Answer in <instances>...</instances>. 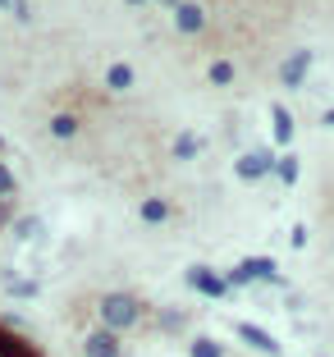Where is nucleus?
Returning a JSON list of instances; mask_svg holds the SVG:
<instances>
[{
  "label": "nucleus",
  "mask_w": 334,
  "mask_h": 357,
  "mask_svg": "<svg viewBox=\"0 0 334 357\" xmlns=\"http://www.w3.org/2000/svg\"><path fill=\"white\" fill-rule=\"evenodd\" d=\"M96 312H101V330H110V335H119V330H133L137 321H142V303H137L133 294H124V289H115V294H101Z\"/></svg>",
  "instance_id": "obj_1"
},
{
  "label": "nucleus",
  "mask_w": 334,
  "mask_h": 357,
  "mask_svg": "<svg viewBox=\"0 0 334 357\" xmlns=\"http://www.w3.org/2000/svg\"><path fill=\"white\" fill-rule=\"evenodd\" d=\"M271 169H275V156H271L266 147H261V151H248V156L234 160V174H238L243 183H257V178H266Z\"/></svg>",
  "instance_id": "obj_2"
},
{
  "label": "nucleus",
  "mask_w": 334,
  "mask_h": 357,
  "mask_svg": "<svg viewBox=\"0 0 334 357\" xmlns=\"http://www.w3.org/2000/svg\"><path fill=\"white\" fill-rule=\"evenodd\" d=\"M188 284L197 289L202 298H225V294H229V284H225V275H215L211 266H188Z\"/></svg>",
  "instance_id": "obj_3"
},
{
  "label": "nucleus",
  "mask_w": 334,
  "mask_h": 357,
  "mask_svg": "<svg viewBox=\"0 0 334 357\" xmlns=\"http://www.w3.org/2000/svg\"><path fill=\"white\" fill-rule=\"evenodd\" d=\"M83 353L87 357H124V348H119V335H110V330H87V339H83Z\"/></svg>",
  "instance_id": "obj_4"
},
{
  "label": "nucleus",
  "mask_w": 334,
  "mask_h": 357,
  "mask_svg": "<svg viewBox=\"0 0 334 357\" xmlns=\"http://www.w3.org/2000/svg\"><path fill=\"white\" fill-rule=\"evenodd\" d=\"M174 28L188 32V37L202 32V28H206V10H202L197 0H179V5H174Z\"/></svg>",
  "instance_id": "obj_5"
},
{
  "label": "nucleus",
  "mask_w": 334,
  "mask_h": 357,
  "mask_svg": "<svg viewBox=\"0 0 334 357\" xmlns=\"http://www.w3.org/2000/svg\"><path fill=\"white\" fill-rule=\"evenodd\" d=\"M234 330H238V339H243V344H252L257 353H266V357H280V339H275V335H266V330H257L252 321H238Z\"/></svg>",
  "instance_id": "obj_6"
},
{
  "label": "nucleus",
  "mask_w": 334,
  "mask_h": 357,
  "mask_svg": "<svg viewBox=\"0 0 334 357\" xmlns=\"http://www.w3.org/2000/svg\"><path fill=\"white\" fill-rule=\"evenodd\" d=\"M307 69H312V51H293L280 69V83L284 87H303L307 83Z\"/></svg>",
  "instance_id": "obj_7"
},
{
  "label": "nucleus",
  "mask_w": 334,
  "mask_h": 357,
  "mask_svg": "<svg viewBox=\"0 0 334 357\" xmlns=\"http://www.w3.org/2000/svg\"><path fill=\"white\" fill-rule=\"evenodd\" d=\"M238 271L248 275V280H271V284H280V266H275L271 257H248Z\"/></svg>",
  "instance_id": "obj_8"
},
{
  "label": "nucleus",
  "mask_w": 334,
  "mask_h": 357,
  "mask_svg": "<svg viewBox=\"0 0 334 357\" xmlns=\"http://www.w3.org/2000/svg\"><path fill=\"white\" fill-rule=\"evenodd\" d=\"M271 124H275V142H280V147H289V142H293V119H289V110H284V105H271Z\"/></svg>",
  "instance_id": "obj_9"
},
{
  "label": "nucleus",
  "mask_w": 334,
  "mask_h": 357,
  "mask_svg": "<svg viewBox=\"0 0 334 357\" xmlns=\"http://www.w3.org/2000/svg\"><path fill=\"white\" fill-rule=\"evenodd\" d=\"M169 151H174V160H192V156L202 151V137H197V133H179Z\"/></svg>",
  "instance_id": "obj_10"
},
{
  "label": "nucleus",
  "mask_w": 334,
  "mask_h": 357,
  "mask_svg": "<svg viewBox=\"0 0 334 357\" xmlns=\"http://www.w3.org/2000/svg\"><path fill=\"white\" fill-rule=\"evenodd\" d=\"M142 220H146V225L169 220V202H165V197H146V202H142Z\"/></svg>",
  "instance_id": "obj_11"
},
{
  "label": "nucleus",
  "mask_w": 334,
  "mask_h": 357,
  "mask_svg": "<svg viewBox=\"0 0 334 357\" xmlns=\"http://www.w3.org/2000/svg\"><path fill=\"white\" fill-rule=\"evenodd\" d=\"M105 83H110V92H124V87H133V64H110Z\"/></svg>",
  "instance_id": "obj_12"
},
{
  "label": "nucleus",
  "mask_w": 334,
  "mask_h": 357,
  "mask_svg": "<svg viewBox=\"0 0 334 357\" xmlns=\"http://www.w3.org/2000/svg\"><path fill=\"white\" fill-rule=\"evenodd\" d=\"M206 78H211L215 87H229V83H234V60H211Z\"/></svg>",
  "instance_id": "obj_13"
},
{
  "label": "nucleus",
  "mask_w": 334,
  "mask_h": 357,
  "mask_svg": "<svg viewBox=\"0 0 334 357\" xmlns=\"http://www.w3.org/2000/svg\"><path fill=\"white\" fill-rule=\"evenodd\" d=\"M271 174L280 178V183H298V156H293V151H289V156H280Z\"/></svg>",
  "instance_id": "obj_14"
},
{
  "label": "nucleus",
  "mask_w": 334,
  "mask_h": 357,
  "mask_svg": "<svg viewBox=\"0 0 334 357\" xmlns=\"http://www.w3.org/2000/svg\"><path fill=\"white\" fill-rule=\"evenodd\" d=\"M51 133L55 137H73V133H78V115H64V110L51 115Z\"/></svg>",
  "instance_id": "obj_15"
},
{
  "label": "nucleus",
  "mask_w": 334,
  "mask_h": 357,
  "mask_svg": "<svg viewBox=\"0 0 334 357\" xmlns=\"http://www.w3.org/2000/svg\"><path fill=\"white\" fill-rule=\"evenodd\" d=\"M192 357H225V348L215 344V339H206V335H197L192 339Z\"/></svg>",
  "instance_id": "obj_16"
},
{
  "label": "nucleus",
  "mask_w": 334,
  "mask_h": 357,
  "mask_svg": "<svg viewBox=\"0 0 334 357\" xmlns=\"http://www.w3.org/2000/svg\"><path fill=\"white\" fill-rule=\"evenodd\" d=\"M14 188H19L14 169H10V165H0V202H5V197H14Z\"/></svg>",
  "instance_id": "obj_17"
},
{
  "label": "nucleus",
  "mask_w": 334,
  "mask_h": 357,
  "mask_svg": "<svg viewBox=\"0 0 334 357\" xmlns=\"http://www.w3.org/2000/svg\"><path fill=\"white\" fill-rule=\"evenodd\" d=\"M14 234H19V238H28V234H37V215H23V220L14 225Z\"/></svg>",
  "instance_id": "obj_18"
},
{
  "label": "nucleus",
  "mask_w": 334,
  "mask_h": 357,
  "mask_svg": "<svg viewBox=\"0 0 334 357\" xmlns=\"http://www.w3.org/2000/svg\"><path fill=\"white\" fill-rule=\"evenodd\" d=\"M10 294L14 298H32V294H37V284H32V280H19V284H10Z\"/></svg>",
  "instance_id": "obj_19"
},
{
  "label": "nucleus",
  "mask_w": 334,
  "mask_h": 357,
  "mask_svg": "<svg viewBox=\"0 0 334 357\" xmlns=\"http://www.w3.org/2000/svg\"><path fill=\"white\" fill-rule=\"evenodd\" d=\"M289 243H293V248H303V243H307V225H293V229H289Z\"/></svg>",
  "instance_id": "obj_20"
},
{
  "label": "nucleus",
  "mask_w": 334,
  "mask_h": 357,
  "mask_svg": "<svg viewBox=\"0 0 334 357\" xmlns=\"http://www.w3.org/2000/svg\"><path fill=\"white\" fill-rule=\"evenodd\" d=\"M325 124H330V128H334V110H325Z\"/></svg>",
  "instance_id": "obj_21"
},
{
  "label": "nucleus",
  "mask_w": 334,
  "mask_h": 357,
  "mask_svg": "<svg viewBox=\"0 0 334 357\" xmlns=\"http://www.w3.org/2000/svg\"><path fill=\"white\" fill-rule=\"evenodd\" d=\"M156 5H169V10H174V5H179V0H156Z\"/></svg>",
  "instance_id": "obj_22"
},
{
  "label": "nucleus",
  "mask_w": 334,
  "mask_h": 357,
  "mask_svg": "<svg viewBox=\"0 0 334 357\" xmlns=\"http://www.w3.org/2000/svg\"><path fill=\"white\" fill-rule=\"evenodd\" d=\"M124 5H142V0H124Z\"/></svg>",
  "instance_id": "obj_23"
},
{
  "label": "nucleus",
  "mask_w": 334,
  "mask_h": 357,
  "mask_svg": "<svg viewBox=\"0 0 334 357\" xmlns=\"http://www.w3.org/2000/svg\"><path fill=\"white\" fill-rule=\"evenodd\" d=\"M0 5H10V0H0Z\"/></svg>",
  "instance_id": "obj_24"
},
{
  "label": "nucleus",
  "mask_w": 334,
  "mask_h": 357,
  "mask_svg": "<svg viewBox=\"0 0 334 357\" xmlns=\"http://www.w3.org/2000/svg\"><path fill=\"white\" fill-rule=\"evenodd\" d=\"M0 147H5V142H0Z\"/></svg>",
  "instance_id": "obj_25"
}]
</instances>
